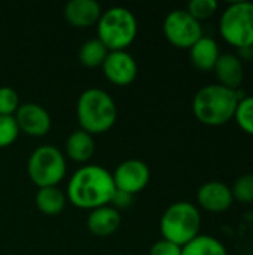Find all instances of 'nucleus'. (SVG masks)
Returning <instances> with one entry per match:
<instances>
[{
  "mask_svg": "<svg viewBox=\"0 0 253 255\" xmlns=\"http://www.w3.org/2000/svg\"><path fill=\"white\" fill-rule=\"evenodd\" d=\"M116 188L112 173L98 164H84L69 179L67 202L78 209L92 211L110 205Z\"/></svg>",
  "mask_w": 253,
  "mask_h": 255,
  "instance_id": "1",
  "label": "nucleus"
},
{
  "mask_svg": "<svg viewBox=\"0 0 253 255\" xmlns=\"http://www.w3.org/2000/svg\"><path fill=\"white\" fill-rule=\"evenodd\" d=\"M239 100L236 90L221 84H210L195 93L192 99V112L201 124L219 127L234 120Z\"/></svg>",
  "mask_w": 253,
  "mask_h": 255,
  "instance_id": "2",
  "label": "nucleus"
},
{
  "mask_svg": "<svg viewBox=\"0 0 253 255\" xmlns=\"http://www.w3.org/2000/svg\"><path fill=\"white\" fill-rule=\"evenodd\" d=\"M76 117L81 130L95 136L104 134L118 120V108L112 96L101 88H86L76 103Z\"/></svg>",
  "mask_w": 253,
  "mask_h": 255,
  "instance_id": "3",
  "label": "nucleus"
},
{
  "mask_svg": "<svg viewBox=\"0 0 253 255\" xmlns=\"http://www.w3.org/2000/svg\"><path fill=\"white\" fill-rule=\"evenodd\" d=\"M139 24L134 13L124 6H113L101 12L97 22V39L107 51H127L136 40Z\"/></svg>",
  "mask_w": 253,
  "mask_h": 255,
  "instance_id": "4",
  "label": "nucleus"
},
{
  "mask_svg": "<svg viewBox=\"0 0 253 255\" xmlns=\"http://www.w3.org/2000/svg\"><path fill=\"white\" fill-rule=\"evenodd\" d=\"M201 215L195 205L189 202H176L170 205L160 221L163 239L185 247L200 235Z\"/></svg>",
  "mask_w": 253,
  "mask_h": 255,
  "instance_id": "5",
  "label": "nucleus"
},
{
  "mask_svg": "<svg viewBox=\"0 0 253 255\" xmlns=\"http://www.w3.org/2000/svg\"><path fill=\"white\" fill-rule=\"evenodd\" d=\"M67 172L66 155L52 145L37 146L28 157L27 173L37 188L58 187Z\"/></svg>",
  "mask_w": 253,
  "mask_h": 255,
  "instance_id": "6",
  "label": "nucleus"
},
{
  "mask_svg": "<svg viewBox=\"0 0 253 255\" xmlns=\"http://www.w3.org/2000/svg\"><path fill=\"white\" fill-rule=\"evenodd\" d=\"M219 33L224 40L239 49L253 46V3L233 1L230 3L219 19Z\"/></svg>",
  "mask_w": 253,
  "mask_h": 255,
  "instance_id": "7",
  "label": "nucleus"
},
{
  "mask_svg": "<svg viewBox=\"0 0 253 255\" xmlns=\"http://www.w3.org/2000/svg\"><path fill=\"white\" fill-rule=\"evenodd\" d=\"M163 31L166 39L173 46L180 49H189L198 39L204 36L201 22L191 16L186 9L171 10L164 18Z\"/></svg>",
  "mask_w": 253,
  "mask_h": 255,
  "instance_id": "8",
  "label": "nucleus"
},
{
  "mask_svg": "<svg viewBox=\"0 0 253 255\" xmlns=\"http://www.w3.org/2000/svg\"><path fill=\"white\" fill-rule=\"evenodd\" d=\"M115 188L124 191L130 196H134L143 191L151 181L149 166L137 158H130L116 166L112 173Z\"/></svg>",
  "mask_w": 253,
  "mask_h": 255,
  "instance_id": "9",
  "label": "nucleus"
},
{
  "mask_svg": "<svg viewBox=\"0 0 253 255\" xmlns=\"http://www.w3.org/2000/svg\"><path fill=\"white\" fill-rule=\"evenodd\" d=\"M101 70L110 84L116 87H128L136 81L139 66L128 51H109Z\"/></svg>",
  "mask_w": 253,
  "mask_h": 255,
  "instance_id": "10",
  "label": "nucleus"
},
{
  "mask_svg": "<svg viewBox=\"0 0 253 255\" xmlns=\"http://www.w3.org/2000/svg\"><path fill=\"white\" fill-rule=\"evenodd\" d=\"M15 121L21 133L30 137H43L49 133L52 120L49 112L37 103H22L15 112Z\"/></svg>",
  "mask_w": 253,
  "mask_h": 255,
  "instance_id": "11",
  "label": "nucleus"
},
{
  "mask_svg": "<svg viewBox=\"0 0 253 255\" xmlns=\"http://www.w3.org/2000/svg\"><path fill=\"white\" fill-rule=\"evenodd\" d=\"M197 202L198 206L212 214H221L228 211L233 203L234 197L231 188L219 181H210L203 184L197 191Z\"/></svg>",
  "mask_w": 253,
  "mask_h": 255,
  "instance_id": "12",
  "label": "nucleus"
},
{
  "mask_svg": "<svg viewBox=\"0 0 253 255\" xmlns=\"http://www.w3.org/2000/svg\"><path fill=\"white\" fill-rule=\"evenodd\" d=\"M101 12L95 0H70L64 7V18L75 28H89L97 25Z\"/></svg>",
  "mask_w": 253,
  "mask_h": 255,
  "instance_id": "13",
  "label": "nucleus"
},
{
  "mask_svg": "<svg viewBox=\"0 0 253 255\" xmlns=\"http://www.w3.org/2000/svg\"><path fill=\"white\" fill-rule=\"evenodd\" d=\"M121 214L113 206H101L97 209L89 211L86 218L88 230L97 238H107L112 236L121 226Z\"/></svg>",
  "mask_w": 253,
  "mask_h": 255,
  "instance_id": "14",
  "label": "nucleus"
},
{
  "mask_svg": "<svg viewBox=\"0 0 253 255\" xmlns=\"http://www.w3.org/2000/svg\"><path fill=\"white\" fill-rule=\"evenodd\" d=\"M215 75L218 79V84L236 90L242 85L245 79V67L242 60L234 54H221L215 67Z\"/></svg>",
  "mask_w": 253,
  "mask_h": 255,
  "instance_id": "15",
  "label": "nucleus"
},
{
  "mask_svg": "<svg viewBox=\"0 0 253 255\" xmlns=\"http://www.w3.org/2000/svg\"><path fill=\"white\" fill-rule=\"evenodd\" d=\"M221 55L219 45L213 37L203 36L189 48V58L195 69L201 72L213 70L218 58Z\"/></svg>",
  "mask_w": 253,
  "mask_h": 255,
  "instance_id": "16",
  "label": "nucleus"
},
{
  "mask_svg": "<svg viewBox=\"0 0 253 255\" xmlns=\"http://www.w3.org/2000/svg\"><path fill=\"white\" fill-rule=\"evenodd\" d=\"M95 152V142L94 136L78 128L72 131L66 140V155L78 163V164H86Z\"/></svg>",
  "mask_w": 253,
  "mask_h": 255,
  "instance_id": "17",
  "label": "nucleus"
},
{
  "mask_svg": "<svg viewBox=\"0 0 253 255\" xmlns=\"http://www.w3.org/2000/svg\"><path fill=\"white\" fill-rule=\"evenodd\" d=\"M36 208L48 217L60 215L66 205H67V196L66 191L60 190L58 187H46L39 188L34 197Z\"/></svg>",
  "mask_w": 253,
  "mask_h": 255,
  "instance_id": "18",
  "label": "nucleus"
},
{
  "mask_svg": "<svg viewBox=\"0 0 253 255\" xmlns=\"http://www.w3.org/2000/svg\"><path fill=\"white\" fill-rule=\"evenodd\" d=\"M182 255H228V253L219 239L209 235H198L182 247Z\"/></svg>",
  "mask_w": 253,
  "mask_h": 255,
  "instance_id": "19",
  "label": "nucleus"
},
{
  "mask_svg": "<svg viewBox=\"0 0 253 255\" xmlns=\"http://www.w3.org/2000/svg\"><path fill=\"white\" fill-rule=\"evenodd\" d=\"M107 54H109L107 48L97 37H94L82 43L79 49V61L89 69L101 67Z\"/></svg>",
  "mask_w": 253,
  "mask_h": 255,
  "instance_id": "20",
  "label": "nucleus"
},
{
  "mask_svg": "<svg viewBox=\"0 0 253 255\" xmlns=\"http://www.w3.org/2000/svg\"><path fill=\"white\" fill-rule=\"evenodd\" d=\"M234 120L246 134L253 136V96L239 100Z\"/></svg>",
  "mask_w": 253,
  "mask_h": 255,
  "instance_id": "21",
  "label": "nucleus"
},
{
  "mask_svg": "<svg viewBox=\"0 0 253 255\" xmlns=\"http://www.w3.org/2000/svg\"><path fill=\"white\" fill-rule=\"evenodd\" d=\"M231 193L234 200H237L239 203H253V173L239 176L231 187Z\"/></svg>",
  "mask_w": 253,
  "mask_h": 255,
  "instance_id": "22",
  "label": "nucleus"
},
{
  "mask_svg": "<svg viewBox=\"0 0 253 255\" xmlns=\"http://www.w3.org/2000/svg\"><path fill=\"white\" fill-rule=\"evenodd\" d=\"M218 7L219 4L216 0H191L186 6V12L201 22L203 19L213 16Z\"/></svg>",
  "mask_w": 253,
  "mask_h": 255,
  "instance_id": "23",
  "label": "nucleus"
},
{
  "mask_svg": "<svg viewBox=\"0 0 253 255\" xmlns=\"http://www.w3.org/2000/svg\"><path fill=\"white\" fill-rule=\"evenodd\" d=\"M21 134L15 117H3L0 115V148H7L16 142Z\"/></svg>",
  "mask_w": 253,
  "mask_h": 255,
  "instance_id": "24",
  "label": "nucleus"
},
{
  "mask_svg": "<svg viewBox=\"0 0 253 255\" xmlns=\"http://www.w3.org/2000/svg\"><path fill=\"white\" fill-rule=\"evenodd\" d=\"M19 105V96L12 87H0V115L13 117Z\"/></svg>",
  "mask_w": 253,
  "mask_h": 255,
  "instance_id": "25",
  "label": "nucleus"
},
{
  "mask_svg": "<svg viewBox=\"0 0 253 255\" xmlns=\"http://www.w3.org/2000/svg\"><path fill=\"white\" fill-rule=\"evenodd\" d=\"M149 255H182V247L161 239L152 245Z\"/></svg>",
  "mask_w": 253,
  "mask_h": 255,
  "instance_id": "26",
  "label": "nucleus"
},
{
  "mask_svg": "<svg viewBox=\"0 0 253 255\" xmlns=\"http://www.w3.org/2000/svg\"><path fill=\"white\" fill-rule=\"evenodd\" d=\"M131 202H133V196H130V194H127V193H124V191H115V194H113V197H112V200H110V206H113L115 209H125V208H128L130 205H131Z\"/></svg>",
  "mask_w": 253,
  "mask_h": 255,
  "instance_id": "27",
  "label": "nucleus"
}]
</instances>
